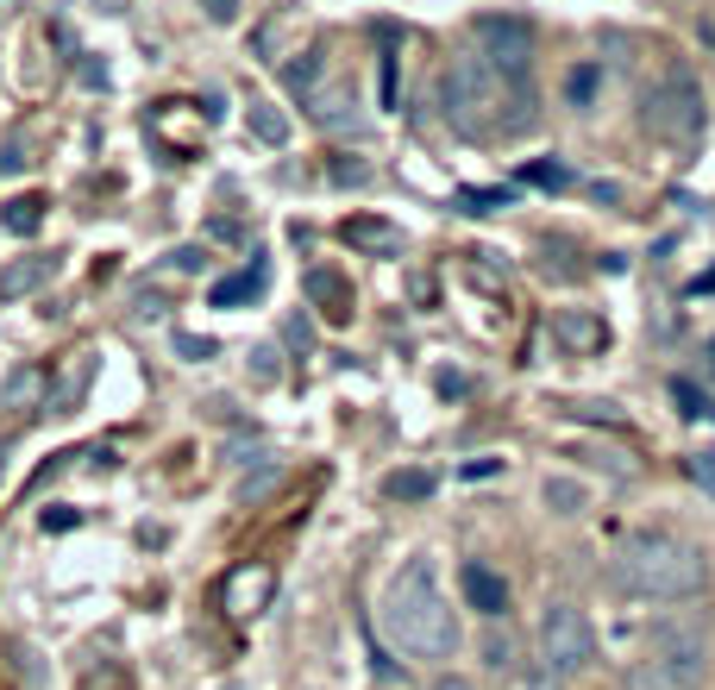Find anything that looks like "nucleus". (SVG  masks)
Masks as SVG:
<instances>
[{"label": "nucleus", "mask_w": 715, "mask_h": 690, "mask_svg": "<svg viewBox=\"0 0 715 690\" xmlns=\"http://www.w3.org/2000/svg\"><path fill=\"white\" fill-rule=\"evenodd\" d=\"M384 628L409 659H452L459 653V615L439 596L434 559H409L384 590Z\"/></svg>", "instance_id": "1"}, {"label": "nucleus", "mask_w": 715, "mask_h": 690, "mask_svg": "<svg viewBox=\"0 0 715 690\" xmlns=\"http://www.w3.org/2000/svg\"><path fill=\"white\" fill-rule=\"evenodd\" d=\"M446 120L464 138H496V132L534 120V88H514L489 70L484 57H459L446 70Z\"/></svg>", "instance_id": "2"}, {"label": "nucleus", "mask_w": 715, "mask_h": 690, "mask_svg": "<svg viewBox=\"0 0 715 690\" xmlns=\"http://www.w3.org/2000/svg\"><path fill=\"white\" fill-rule=\"evenodd\" d=\"M615 584L628 596H653V603H678V596H696L703 590V559L696 546H684L678 534H653L640 528L615 546Z\"/></svg>", "instance_id": "3"}, {"label": "nucleus", "mask_w": 715, "mask_h": 690, "mask_svg": "<svg viewBox=\"0 0 715 690\" xmlns=\"http://www.w3.org/2000/svg\"><path fill=\"white\" fill-rule=\"evenodd\" d=\"M540 653H546V671L553 678H578L590 659H596V634L578 603H546V621H540Z\"/></svg>", "instance_id": "4"}, {"label": "nucleus", "mask_w": 715, "mask_h": 690, "mask_svg": "<svg viewBox=\"0 0 715 690\" xmlns=\"http://www.w3.org/2000/svg\"><path fill=\"white\" fill-rule=\"evenodd\" d=\"M471 38H477V51H484V63L496 70V76L514 82V88H528V70H534V32L521 26V20H477Z\"/></svg>", "instance_id": "5"}, {"label": "nucleus", "mask_w": 715, "mask_h": 690, "mask_svg": "<svg viewBox=\"0 0 715 690\" xmlns=\"http://www.w3.org/2000/svg\"><path fill=\"white\" fill-rule=\"evenodd\" d=\"M646 120H653L659 138H696V126H703V95H696L684 76H671L659 95H653V113H646Z\"/></svg>", "instance_id": "6"}, {"label": "nucleus", "mask_w": 715, "mask_h": 690, "mask_svg": "<svg viewBox=\"0 0 715 690\" xmlns=\"http://www.w3.org/2000/svg\"><path fill=\"white\" fill-rule=\"evenodd\" d=\"M659 665L671 671V678H684V685H696L703 678V634H696V621H659Z\"/></svg>", "instance_id": "7"}, {"label": "nucleus", "mask_w": 715, "mask_h": 690, "mask_svg": "<svg viewBox=\"0 0 715 690\" xmlns=\"http://www.w3.org/2000/svg\"><path fill=\"white\" fill-rule=\"evenodd\" d=\"M464 603L496 621V615H509V584H502L484 559H471V565H464Z\"/></svg>", "instance_id": "8"}, {"label": "nucleus", "mask_w": 715, "mask_h": 690, "mask_svg": "<svg viewBox=\"0 0 715 690\" xmlns=\"http://www.w3.org/2000/svg\"><path fill=\"white\" fill-rule=\"evenodd\" d=\"M57 270V257H20V264H7L0 270V302H20V295H32L38 282Z\"/></svg>", "instance_id": "9"}, {"label": "nucleus", "mask_w": 715, "mask_h": 690, "mask_svg": "<svg viewBox=\"0 0 715 690\" xmlns=\"http://www.w3.org/2000/svg\"><path fill=\"white\" fill-rule=\"evenodd\" d=\"M264 295V264H252V270H239V277H227L220 289H214V307H239V302H257Z\"/></svg>", "instance_id": "10"}, {"label": "nucleus", "mask_w": 715, "mask_h": 690, "mask_svg": "<svg viewBox=\"0 0 715 690\" xmlns=\"http://www.w3.org/2000/svg\"><path fill=\"white\" fill-rule=\"evenodd\" d=\"M0 220H7V232L32 239V232H38V220H45V202H38V195H20V202H7V214H0Z\"/></svg>", "instance_id": "11"}, {"label": "nucleus", "mask_w": 715, "mask_h": 690, "mask_svg": "<svg viewBox=\"0 0 715 690\" xmlns=\"http://www.w3.org/2000/svg\"><path fill=\"white\" fill-rule=\"evenodd\" d=\"M314 113H320V126H358V113H352V88L339 82V88H332V101H327V95L314 101Z\"/></svg>", "instance_id": "12"}, {"label": "nucleus", "mask_w": 715, "mask_h": 690, "mask_svg": "<svg viewBox=\"0 0 715 690\" xmlns=\"http://www.w3.org/2000/svg\"><path fill=\"white\" fill-rule=\"evenodd\" d=\"M384 489L396 496V503H414V496H434V477H427V471H396Z\"/></svg>", "instance_id": "13"}, {"label": "nucleus", "mask_w": 715, "mask_h": 690, "mask_svg": "<svg viewBox=\"0 0 715 690\" xmlns=\"http://www.w3.org/2000/svg\"><path fill=\"white\" fill-rule=\"evenodd\" d=\"M634 690H696V685H684V678H671L665 665H640V671H634Z\"/></svg>", "instance_id": "14"}, {"label": "nucleus", "mask_w": 715, "mask_h": 690, "mask_svg": "<svg viewBox=\"0 0 715 690\" xmlns=\"http://www.w3.org/2000/svg\"><path fill=\"white\" fill-rule=\"evenodd\" d=\"M502 202H509L502 189H464L459 195V207H471V214H489V207H502Z\"/></svg>", "instance_id": "15"}, {"label": "nucleus", "mask_w": 715, "mask_h": 690, "mask_svg": "<svg viewBox=\"0 0 715 690\" xmlns=\"http://www.w3.org/2000/svg\"><path fill=\"white\" fill-rule=\"evenodd\" d=\"M671 402H678V414H690V421H696V414H710V409H703V389H696V384H671Z\"/></svg>", "instance_id": "16"}, {"label": "nucleus", "mask_w": 715, "mask_h": 690, "mask_svg": "<svg viewBox=\"0 0 715 690\" xmlns=\"http://www.w3.org/2000/svg\"><path fill=\"white\" fill-rule=\"evenodd\" d=\"M565 95H571V107H584L590 95H596V70H571V82H565Z\"/></svg>", "instance_id": "17"}, {"label": "nucleus", "mask_w": 715, "mask_h": 690, "mask_svg": "<svg viewBox=\"0 0 715 690\" xmlns=\"http://www.w3.org/2000/svg\"><path fill=\"white\" fill-rule=\"evenodd\" d=\"M177 352L202 364V359H214V339H202V332H177Z\"/></svg>", "instance_id": "18"}, {"label": "nucleus", "mask_w": 715, "mask_h": 690, "mask_svg": "<svg viewBox=\"0 0 715 690\" xmlns=\"http://www.w3.org/2000/svg\"><path fill=\"white\" fill-rule=\"evenodd\" d=\"M252 126H257V138H277V145L289 138V126H282V113H264V107L252 113Z\"/></svg>", "instance_id": "19"}, {"label": "nucleus", "mask_w": 715, "mask_h": 690, "mask_svg": "<svg viewBox=\"0 0 715 690\" xmlns=\"http://www.w3.org/2000/svg\"><path fill=\"white\" fill-rule=\"evenodd\" d=\"M314 70H320V51H307L302 63L289 70V88H307V82H314Z\"/></svg>", "instance_id": "20"}, {"label": "nucleus", "mask_w": 715, "mask_h": 690, "mask_svg": "<svg viewBox=\"0 0 715 690\" xmlns=\"http://www.w3.org/2000/svg\"><path fill=\"white\" fill-rule=\"evenodd\" d=\"M546 496H553V503H559V515L584 509V496H578V489H571V484H553V489H546Z\"/></svg>", "instance_id": "21"}, {"label": "nucleus", "mask_w": 715, "mask_h": 690, "mask_svg": "<svg viewBox=\"0 0 715 690\" xmlns=\"http://www.w3.org/2000/svg\"><path fill=\"white\" fill-rule=\"evenodd\" d=\"M690 471H696V484H703V489H715V452H696Z\"/></svg>", "instance_id": "22"}, {"label": "nucleus", "mask_w": 715, "mask_h": 690, "mask_svg": "<svg viewBox=\"0 0 715 690\" xmlns=\"http://www.w3.org/2000/svg\"><path fill=\"white\" fill-rule=\"evenodd\" d=\"M32 389H38V377H13V384H7V402H32Z\"/></svg>", "instance_id": "23"}, {"label": "nucleus", "mask_w": 715, "mask_h": 690, "mask_svg": "<svg viewBox=\"0 0 715 690\" xmlns=\"http://www.w3.org/2000/svg\"><path fill=\"white\" fill-rule=\"evenodd\" d=\"M45 528H51V534H63V528H76V509H45Z\"/></svg>", "instance_id": "24"}, {"label": "nucleus", "mask_w": 715, "mask_h": 690, "mask_svg": "<svg viewBox=\"0 0 715 690\" xmlns=\"http://www.w3.org/2000/svg\"><path fill=\"white\" fill-rule=\"evenodd\" d=\"M202 264H207L202 245H182V252H177V270H202Z\"/></svg>", "instance_id": "25"}, {"label": "nucleus", "mask_w": 715, "mask_h": 690, "mask_svg": "<svg viewBox=\"0 0 715 690\" xmlns=\"http://www.w3.org/2000/svg\"><path fill=\"white\" fill-rule=\"evenodd\" d=\"M207 20H239V0H202Z\"/></svg>", "instance_id": "26"}, {"label": "nucleus", "mask_w": 715, "mask_h": 690, "mask_svg": "<svg viewBox=\"0 0 715 690\" xmlns=\"http://www.w3.org/2000/svg\"><path fill=\"white\" fill-rule=\"evenodd\" d=\"M690 289H696V295H710V289H715V270H703V277L690 282Z\"/></svg>", "instance_id": "27"}, {"label": "nucleus", "mask_w": 715, "mask_h": 690, "mask_svg": "<svg viewBox=\"0 0 715 690\" xmlns=\"http://www.w3.org/2000/svg\"><path fill=\"white\" fill-rule=\"evenodd\" d=\"M439 690H477L471 678H439Z\"/></svg>", "instance_id": "28"}, {"label": "nucleus", "mask_w": 715, "mask_h": 690, "mask_svg": "<svg viewBox=\"0 0 715 690\" xmlns=\"http://www.w3.org/2000/svg\"><path fill=\"white\" fill-rule=\"evenodd\" d=\"M534 690H559V678H540V685Z\"/></svg>", "instance_id": "29"}]
</instances>
